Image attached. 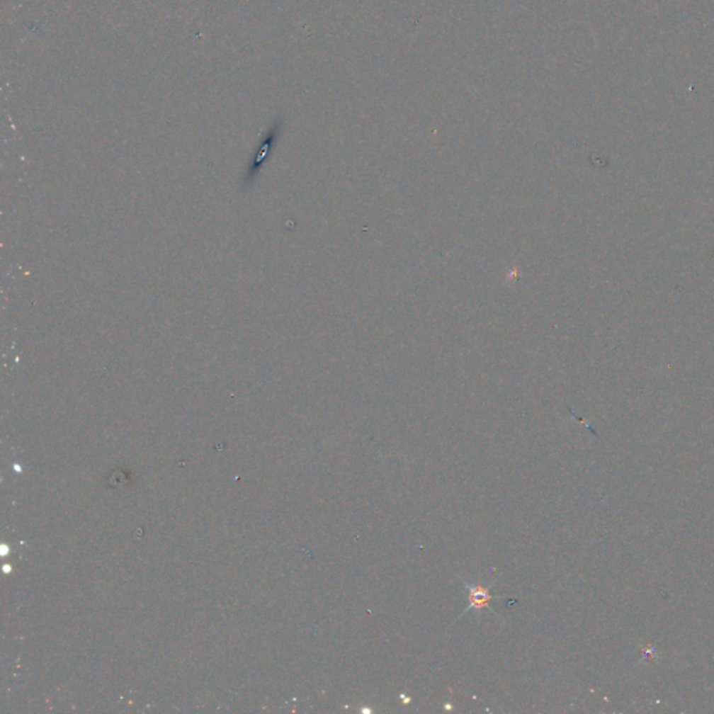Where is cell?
<instances>
[{
  "instance_id": "obj_1",
  "label": "cell",
  "mask_w": 714,
  "mask_h": 714,
  "mask_svg": "<svg viewBox=\"0 0 714 714\" xmlns=\"http://www.w3.org/2000/svg\"><path fill=\"white\" fill-rule=\"evenodd\" d=\"M462 583L463 586L468 589L469 591V607L460 614L465 616L469 610L475 608L476 611H480L483 608H489L491 610L490 601L492 599H499V597H495V596H491L490 594V586H482V584H470L468 583L466 580L462 579ZM494 613V610H491Z\"/></svg>"
},
{
  "instance_id": "obj_2",
  "label": "cell",
  "mask_w": 714,
  "mask_h": 714,
  "mask_svg": "<svg viewBox=\"0 0 714 714\" xmlns=\"http://www.w3.org/2000/svg\"><path fill=\"white\" fill-rule=\"evenodd\" d=\"M276 134H278V128H273L272 130H269L267 137L264 138V141L260 145V149L257 151V154H256V157H254V159H253V162H251V165L249 168V172H247V175L244 178V184H243L244 187L250 186V183H253L256 176L259 175V172H260L261 166L264 165V161H266V158H267V155L269 154V149L272 148V145H273V142L276 140Z\"/></svg>"
}]
</instances>
